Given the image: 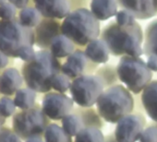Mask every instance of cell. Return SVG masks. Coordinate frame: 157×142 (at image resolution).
Returning a JSON list of instances; mask_svg holds the SVG:
<instances>
[{"label":"cell","mask_w":157,"mask_h":142,"mask_svg":"<svg viewBox=\"0 0 157 142\" xmlns=\"http://www.w3.org/2000/svg\"><path fill=\"white\" fill-rule=\"evenodd\" d=\"M72 113L81 117L84 127H97L103 128L105 120L101 117L96 108L94 107H74Z\"/></svg>","instance_id":"obj_19"},{"label":"cell","mask_w":157,"mask_h":142,"mask_svg":"<svg viewBox=\"0 0 157 142\" xmlns=\"http://www.w3.org/2000/svg\"><path fill=\"white\" fill-rule=\"evenodd\" d=\"M26 142H45V141L41 136H33L28 138Z\"/></svg>","instance_id":"obj_39"},{"label":"cell","mask_w":157,"mask_h":142,"mask_svg":"<svg viewBox=\"0 0 157 142\" xmlns=\"http://www.w3.org/2000/svg\"><path fill=\"white\" fill-rule=\"evenodd\" d=\"M36 100V92L31 88L20 89L16 92L14 103L17 107L22 110H29L34 106Z\"/></svg>","instance_id":"obj_24"},{"label":"cell","mask_w":157,"mask_h":142,"mask_svg":"<svg viewBox=\"0 0 157 142\" xmlns=\"http://www.w3.org/2000/svg\"><path fill=\"white\" fill-rule=\"evenodd\" d=\"M71 83H72V80L68 78L67 75L63 74L62 72L55 74L50 80L51 88L55 92L60 93H66L67 91H69L71 87Z\"/></svg>","instance_id":"obj_28"},{"label":"cell","mask_w":157,"mask_h":142,"mask_svg":"<svg viewBox=\"0 0 157 142\" xmlns=\"http://www.w3.org/2000/svg\"><path fill=\"white\" fill-rule=\"evenodd\" d=\"M85 54L93 63L97 65H105L110 57V51L107 44L101 38H97L90 42L85 46Z\"/></svg>","instance_id":"obj_16"},{"label":"cell","mask_w":157,"mask_h":142,"mask_svg":"<svg viewBox=\"0 0 157 142\" xmlns=\"http://www.w3.org/2000/svg\"><path fill=\"white\" fill-rule=\"evenodd\" d=\"M140 103L147 115L157 123V80H151L142 91Z\"/></svg>","instance_id":"obj_15"},{"label":"cell","mask_w":157,"mask_h":142,"mask_svg":"<svg viewBox=\"0 0 157 142\" xmlns=\"http://www.w3.org/2000/svg\"><path fill=\"white\" fill-rule=\"evenodd\" d=\"M139 142H157V123L144 128L140 136Z\"/></svg>","instance_id":"obj_30"},{"label":"cell","mask_w":157,"mask_h":142,"mask_svg":"<svg viewBox=\"0 0 157 142\" xmlns=\"http://www.w3.org/2000/svg\"><path fill=\"white\" fill-rule=\"evenodd\" d=\"M90 10L98 21H107L115 17L118 11L117 0H92Z\"/></svg>","instance_id":"obj_17"},{"label":"cell","mask_w":157,"mask_h":142,"mask_svg":"<svg viewBox=\"0 0 157 142\" xmlns=\"http://www.w3.org/2000/svg\"><path fill=\"white\" fill-rule=\"evenodd\" d=\"M146 124V118L141 113H131L117 123L115 137L118 142H138Z\"/></svg>","instance_id":"obj_9"},{"label":"cell","mask_w":157,"mask_h":142,"mask_svg":"<svg viewBox=\"0 0 157 142\" xmlns=\"http://www.w3.org/2000/svg\"><path fill=\"white\" fill-rule=\"evenodd\" d=\"M35 54H36V53H35L33 45H27L20 51L18 57H20L23 61L30 62L35 57Z\"/></svg>","instance_id":"obj_33"},{"label":"cell","mask_w":157,"mask_h":142,"mask_svg":"<svg viewBox=\"0 0 157 142\" xmlns=\"http://www.w3.org/2000/svg\"><path fill=\"white\" fill-rule=\"evenodd\" d=\"M74 103L72 98L66 93L49 92L43 99L42 110L49 119L57 121L72 113L75 107Z\"/></svg>","instance_id":"obj_10"},{"label":"cell","mask_w":157,"mask_h":142,"mask_svg":"<svg viewBox=\"0 0 157 142\" xmlns=\"http://www.w3.org/2000/svg\"><path fill=\"white\" fill-rule=\"evenodd\" d=\"M104 91L105 86L95 74H86L72 80L69 92L78 106L93 107Z\"/></svg>","instance_id":"obj_7"},{"label":"cell","mask_w":157,"mask_h":142,"mask_svg":"<svg viewBox=\"0 0 157 142\" xmlns=\"http://www.w3.org/2000/svg\"><path fill=\"white\" fill-rule=\"evenodd\" d=\"M17 14L16 7L10 3H5L0 6V18L4 21H12Z\"/></svg>","instance_id":"obj_32"},{"label":"cell","mask_w":157,"mask_h":142,"mask_svg":"<svg viewBox=\"0 0 157 142\" xmlns=\"http://www.w3.org/2000/svg\"><path fill=\"white\" fill-rule=\"evenodd\" d=\"M10 2L11 4H13L17 9H24L26 8L28 2H29V0H10Z\"/></svg>","instance_id":"obj_35"},{"label":"cell","mask_w":157,"mask_h":142,"mask_svg":"<svg viewBox=\"0 0 157 142\" xmlns=\"http://www.w3.org/2000/svg\"><path fill=\"white\" fill-rule=\"evenodd\" d=\"M45 142H73L72 136H69L62 126L56 124H49L44 133Z\"/></svg>","instance_id":"obj_23"},{"label":"cell","mask_w":157,"mask_h":142,"mask_svg":"<svg viewBox=\"0 0 157 142\" xmlns=\"http://www.w3.org/2000/svg\"><path fill=\"white\" fill-rule=\"evenodd\" d=\"M94 74L102 80L105 89L118 84L117 82L119 81V79L117 76V66L113 65H108V64L103 65L102 66L97 68Z\"/></svg>","instance_id":"obj_22"},{"label":"cell","mask_w":157,"mask_h":142,"mask_svg":"<svg viewBox=\"0 0 157 142\" xmlns=\"http://www.w3.org/2000/svg\"><path fill=\"white\" fill-rule=\"evenodd\" d=\"M42 17L36 8H24L20 13V22L25 27L34 28L41 23Z\"/></svg>","instance_id":"obj_26"},{"label":"cell","mask_w":157,"mask_h":142,"mask_svg":"<svg viewBox=\"0 0 157 142\" xmlns=\"http://www.w3.org/2000/svg\"><path fill=\"white\" fill-rule=\"evenodd\" d=\"M143 54L157 55V19L150 22L144 31Z\"/></svg>","instance_id":"obj_21"},{"label":"cell","mask_w":157,"mask_h":142,"mask_svg":"<svg viewBox=\"0 0 157 142\" xmlns=\"http://www.w3.org/2000/svg\"><path fill=\"white\" fill-rule=\"evenodd\" d=\"M98 68V65L93 63L86 56L85 52L76 49L68 55L61 65V72L71 80L86 74H94Z\"/></svg>","instance_id":"obj_11"},{"label":"cell","mask_w":157,"mask_h":142,"mask_svg":"<svg viewBox=\"0 0 157 142\" xmlns=\"http://www.w3.org/2000/svg\"><path fill=\"white\" fill-rule=\"evenodd\" d=\"M105 142H118V141L116 139L115 135L110 133V134H108V135H106L105 136Z\"/></svg>","instance_id":"obj_38"},{"label":"cell","mask_w":157,"mask_h":142,"mask_svg":"<svg viewBox=\"0 0 157 142\" xmlns=\"http://www.w3.org/2000/svg\"><path fill=\"white\" fill-rule=\"evenodd\" d=\"M61 63L48 50L36 53L35 57L23 67V78L29 88L36 92L47 93L52 88V77L61 72Z\"/></svg>","instance_id":"obj_3"},{"label":"cell","mask_w":157,"mask_h":142,"mask_svg":"<svg viewBox=\"0 0 157 142\" xmlns=\"http://www.w3.org/2000/svg\"><path fill=\"white\" fill-rule=\"evenodd\" d=\"M22 85V77L16 68H9L0 78V92L11 95L17 92Z\"/></svg>","instance_id":"obj_18"},{"label":"cell","mask_w":157,"mask_h":142,"mask_svg":"<svg viewBox=\"0 0 157 142\" xmlns=\"http://www.w3.org/2000/svg\"><path fill=\"white\" fill-rule=\"evenodd\" d=\"M146 64L151 72H157V55L156 54H149L147 56Z\"/></svg>","instance_id":"obj_34"},{"label":"cell","mask_w":157,"mask_h":142,"mask_svg":"<svg viewBox=\"0 0 157 142\" xmlns=\"http://www.w3.org/2000/svg\"><path fill=\"white\" fill-rule=\"evenodd\" d=\"M96 110L107 123L117 124L124 116L133 113L135 100L132 93L121 84L105 89L96 102Z\"/></svg>","instance_id":"obj_4"},{"label":"cell","mask_w":157,"mask_h":142,"mask_svg":"<svg viewBox=\"0 0 157 142\" xmlns=\"http://www.w3.org/2000/svg\"><path fill=\"white\" fill-rule=\"evenodd\" d=\"M61 33L78 46H86L90 42L100 37L101 27L92 11L85 8H78L63 20Z\"/></svg>","instance_id":"obj_2"},{"label":"cell","mask_w":157,"mask_h":142,"mask_svg":"<svg viewBox=\"0 0 157 142\" xmlns=\"http://www.w3.org/2000/svg\"><path fill=\"white\" fill-rule=\"evenodd\" d=\"M117 3L136 20L146 21L157 15V0H117Z\"/></svg>","instance_id":"obj_12"},{"label":"cell","mask_w":157,"mask_h":142,"mask_svg":"<svg viewBox=\"0 0 157 142\" xmlns=\"http://www.w3.org/2000/svg\"><path fill=\"white\" fill-rule=\"evenodd\" d=\"M58 34H61V25L54 19H46L37 26L35 37L42 47L47 48Z\"/></svg>","instance_id":"obj_14"},{"label":"cell","mask_w":157,"mask_h":142,"mask_svg":"<svg viewBox=\"0 0 157 142\" xmlns=\"http://www.w3.org/2000/svg\"><path fill=\"white\" fill-rule=\"evenodd\" d=\"M61 126L71 136H75L84 126L81 117L74 113H70L61 120Z\"/></svg>","instance_id":"obj_27"},{"label":"cell","mask_w":157,"mask_h":142,"mask_svg":"<svg viewBox=\"0 0 157 142\" xmlns=\"http://www.w3.org/2000/svg\"><path fill=\"white\" fill-rule=\"evenodd\" d=\"M49 49L52 54L57 59L67 58L76 50L75 43L62 33L53 39Z\"/></svg>","instance_id":"obj_20"},{"label":"cell","mask_w":157,"mask_h":142,"mask_svg":"<svg viewBox=\"0 0 157 142\" xmlns=\"http://www.w3.org/2000/svg\"><path fill=\"white\" fill-rule=\"evenodd\" d=\"M35 41V33L32 28L25 27L15 21L0 22V52L8 56L18 57L23 47L33 45Z\"/></svg>","instance_id":"obj_6"},{"label":"cell","mask_w":157,"mask_h":142,"mask_svg":"<svg viewBox=\"0 0 157 142\" xmlns=\"http://www.w3.org/2000/svg\"><path fill=\"white\" fill-rule=\"evenodd\" d=\"M48 125L49 118L40 108L25 110L14 118V128L17 133L27 138L41 136Z\"/></svg>","instance_id":"obj_8"},{"label":"cell","mask_w":157,"mask_h":142,"mask_svg":"<svg viewBox=\"0 0 157 142\" xmlns=\"http://www.w3.org/2000/svg\"><path fill=\"white\" fill-rule=\"evenodd\" d=\"M33 3L45 19L64 20L70 13L68 0H33Z\"/></svg>","instance_id":"obj_13"},{"label":"cell","mask_w":157,"mask_h":142,"mask_svg":"<svg viewBox=\"0 0 157 142\" xmlns=\"http://www.w3.org/2000/svg\"><path fill=\"white\" fill-rule=\"evenodd\" d=\"M105 136L101 128L83 127L74 136L73 142H105Z\"/></svg>","instance_id":"obj_25"},{"label":"cell","mask_w":157,"mask_h":142,"mask_svg":"<svg viewBox=\"0 0 157 142\" xmlns=\"http://www.w3.org/2000/svg\"><path fill=\"white\" fill-rule=\"evenodd\" d=\"M8 64H9V57H8V55L5 54L2 52H0V68H3V67L7 66Z\"/></svg>","instance_id":"obj_37"},{"label":"cell","mask_w":157,"mask_h":142,"mask_svg":"<svg viewBox=\"0 0 157 142\" xmlns=\"http://www.w3.org/2000/svg\"><path fill=\"white\" fill-rule=\"evenodd\" d=\"M100 38L105 42L114 56L140 57L143 54L144 33L138 22L128 27L111 22L103 28Z\"/></svg>","instance_id":"obj_1"},{"label":"cell","mask_w":157,"mask_h":142,"mask_svg":"<svg viewBox=\"0 0 157 142\" xmlns=\"http://www.w3.org/2000/svg\"><path fill=\"white\" fill-rule=\"evenodd\" d=\"M16 108L14 101L10 98L4 97L0 100V115L4 117H9L12 115Z\"/></svg>","instance_id":"obj_31"},{"label":"cell","mask_w":157,"mask_h":142,"mask_svg":"<svg viewBox=\"0 0 157 142\" xmlns=\"http://www.w3.org/2000/svg\"><path fill=\"white\" fill-rule=\"evenodd\" d=\"M5 3H7V0H0V6L5 4Z\"/></svg>","instance_id":"obj_40"},{"label":"cell","mask_w":157,"mask_h":142,"mask_svg":"<svg viewBox=\"0 0 157 142\" xmlns=\"http://www.w3.org/2000/svg\"><path fill=\"white\" fill-rule=\"evenodd\" d=\"M119 81L135 95H139L152 80V72L141 57L121 56L117 65Z\"/></svg>","instance_id":"obj_5"},{"label":"cell","mask_w":157,"mask_h":142,"mask_svg":"<svg viewBox=\"0 0 157 142\" xmlns=\"http://www.w3.org/2000/svg\"><path fill=\"white\" fill-rule=\"evenodd\" d=\"M115 17H116V22L121 27L131 26L137 22L136 18L133 16V14L124 9L118 10Z\"/></svg>","instance_id":"obj_29"},{"label":"cell","mask_w":157,"mask_h":142,"mask_svg":"<svg viewBox=\"0 0 157 142\" xmlns=\"http://www.w3.org/2000/svg\"><path fill=\"white\" fill-rule=\"evenodd\" d=\"M3 142H21L20 136L16 134H10L8 135L5 138Z\"/></svg>","instance_id":"obj_36"}]
</instances>
